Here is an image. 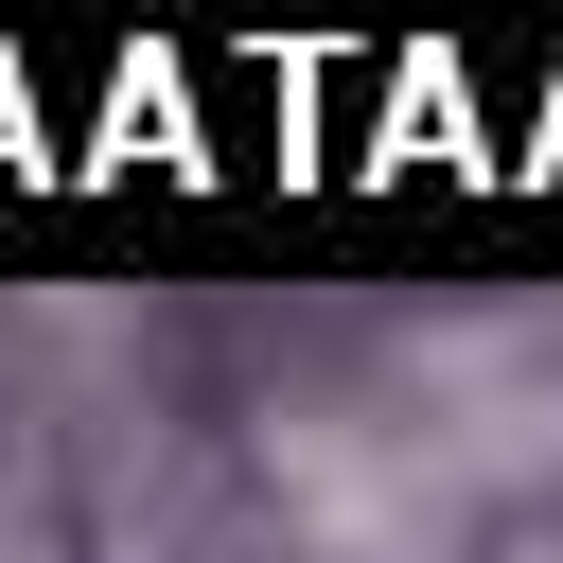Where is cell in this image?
Returning a JSON list of instances; mask_svg holds the SVG:
<instances>
[{
	"label": "cell",
	"instance_id": "1",
	"mask_svg": "<svg viewBox=\"0 0 563 563\" xmlns=\"http://www.w3.org/2000/svg\"><path fill=\"white\" fill-rule=\"evenodd\" d=\"M264 475L299 510L317 563H440V457L422 440H369V422H264Z\"/></svg>",
	"mask_w": 563,
	"mask_h": 563
}]
</instances>
